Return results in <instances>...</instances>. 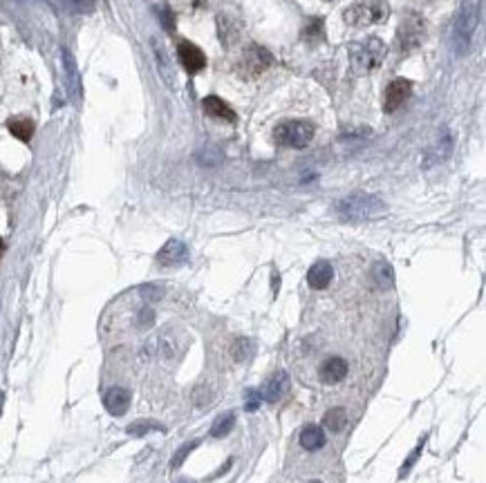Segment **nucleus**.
<instances>
[{"mask_svg": "<svg viewBox=\"0 0 486 483\" xmlns=\"http://www.w3.org/2000/svg\"><path fill=\"white\" fill-rule=\"evenodd\" d=\"M388 206L381 197L370 192H352L336 204V215L343 222H366L386 215Z\"/></svg>", "mask_w": 486, "mask_h": 483, "instance_id": "nucleus-1", "label": "nucleus"}, {"mask_svg": "<svg viewBox=\"0 0 486 483\" xmlns=\"http://www.w3.org/2000/svg\"><path fill=\"white\" fill-rule=\"evenodd\" d=\"M386 43L377 36H370L366 41L352 43L347 50V59H349V67H352L354 74H370L375 72L377 67H381L383 59H386Z\"/></svg>", "mask_w": 486, "mask_h": 483, "instance_id": "nucleus-2", "label": "nucleus"}, {"mask_svg": "<svg viewBox=\"0 0 486 483\" xmlns=\"http://www.w3.org/2000/svg\"><path fill=\"white\" fill-rule=\"evenodd\" d=\"M388 16H390V5L386 0H356L354 5H349L343 11V20L349 27H356V29L386 22Z\"/></svg>", "mask_w": 486, "mask_h": 483, "instance_id": "nucleus-3", "label": "nucleus"}, {"mask_svg": "<svg viewBox=\"0 0 486 483\" xmlns=\"http://www.w3.org/2000/svg\"><path fill=\"white\" fill-rule=\"evenodd\" d=\"M314 123L305 121V119H289V121H282L276 125L274 130V139L285 146V148H307L314 139Z\"/></svg>", "mask_w": 486, "mask_h": 483, "instance_id": "nucleus-4", "label": "nucleus"}, {"mask_svg": "<svg viewBox=\"0 0 486 483\" xmlns=\"http://www.w3.org/2000/svg\"><path fill=\"white\" fill-rule=\"evenodd\" d=\"M475 29H478V0H464V5H461L457 20H455V29H453L455 50L459 54H466L471 50Z\"/></svg>", "mask_w": 486, "mask_h": 483, "instance_id": "nucleus-5", "label": "nucleus"}, {"mask_svg": "<svg viewBox=\"0 0 486 483\" xmlns=\"http://www.w3.org/2000/svg\"><path fill=\"white\" fill-rule=\"evenodd\" d=\"M426 41V20L419 14H408L401 20L397 29V48L399 52H412Z\"/></svg>", "mask_w": 486, "mask_h": 483, "instance_id": "nucleus-6", "label": "nucleus"}, {"mask_svg": "<svg viewBox=\"0 0 486 483\" xmlns=\"http://www.w3.org/2000/svg\"><path fill=\"white\" fill-rule=\"evenodd\" d=\"M271 63H274V56H271L265 48L260 45H251L242 52V59L238 63V74L244 78H256L260 74H265Z\"/></svg>", "mask_w": 486, "mask_h": 483, "instance_id": "nucleus-7", "label": "nucleus"}, {"mask_svg": "<svg viewBox=\"0 0 486 483\" xmlns=\"http://www.w3.org/2000/svg\"><path fill=\"white\" fill-rule=\"evenodd\" d=\"M412 94V83L408 78H394L386 90V99H383V110L397 112L405 101Z\"/></svg>", "mask_w": 486, "mask_h": 483, "instance_id": "nucleus-8", "label": "nucleus"}, {"mask_svg": "<svg viewBox=\"0 0 486 483\" xmlns=\"http://www.w3.org/2000/svg\"><path fill=\"white\" fill-rule=\"evenodd\" d=\"M177 56H179V63L188 72V74H197L207 67V56L202 52L197 45L182 41L177 45Z\"/></svg>", "mask_w": 486, "mask_h": 483, "instance_id": "nucleus-9", "label": "nucleus"}, {"mask_svg": "<svg viewBox=\"0 0 486 483\" xmlns=\"http://www.w3.org/2000/svg\"><path fill=\"white\" fill-rule=\"evenodd\" d=\"M186 260H188V248L179 239H168L160 248V253H157V264H162V267H177V264H184Z\"/></svg>", "mask_w": 486, "mask_h": 483, "instance_id": "nucleus-10", "label": "nucleus"}, {"mask_svg": "<svg viewBox=\"0 0 486 483\" xmlns=\"http://www.w3.org/2000/svg\"><path fill=\"white\" fill-rule=\"evenodd\" d=\"M61 59H63V72H65V83H67V92L74 101L81 99V74H78V67L72 52L63 48L61 52Z\"/></svg>", "mask_w": 486, "mask_h": 483, "instance_id": "nucleus-11", "label": "nucleus"}, {"mask_svg": "<svg viewBox=\"0 0 486 483\" xmlns=\"http://www.w3.org/2000/svg\"><path fill=\"white\" fill-rule=\"evenodd\" d=\"M287 389H289V376L285 372H278L269 378V381L265 383V387L260 389V398L267 400V402H276L278 398H282L287 394Z\"/></svg>", "mask_w": 486, "mask_h": 483, "instance_id": "nucleus-12", "label": "nucleus"}, {"mask_svg": "<svg viewBox=\"0 0 486 483\" xmlns=\"http://www.w3.org/2000/svg\"><path fill=\"white\" fill-rule=\"evenodd\" d=\"M104 405L112 416H123L130 407V392L123 387H112L104 396Z\"/></svg>", "mask_w": 486, "mask_h": 483, "instance_id": "nucleus-13", "label": "nucleus"}, {"mask_svg": "<svg viewBox=\"0 0 486 483\" xmlns=\"http://www.w3.org/2000/svg\"><path fill=\"white\" fill-rule=\"evenodd\" d=\"M332 280H334V269H332V264L325 262V260L314 262L312 269L307 271V282H310L312 289H319V291L327 289Z\"/></svg>", "mask_w": 486, "mask_h": 483, "instance_id": "nucleus-14", "label": "nucleus"}, {"mask_svg": "<svg viewBox=\"0 0 486 483\" xmlns=\"http://www.w3.org/2000/svg\"><path fill=\"white\" fill-rule=\"evenodd\" d=\"M347 370H349L347 360L338 358V356H332V358H327V360L321 365L319 376H321L323 383H341L343 378L347 376Z\"/></svg>", "mask_w": 486, "mask_h": 483, "instance_id": "nucleus-15", "label": "nucleus"}, {"mask_svg": "<svg viewBox=\"0 0 486 483\" xmlns=\"http://www.w3.org/2000/svg\"><path fill=\"white\" fill-rule=\"evenodd\" d=\"M202 108H204V114H209V117H213V119L229 121V123L235 121V112L229 108V103L222 101L220 97H207Z\"/></svg>", "mask_w": 486, "mask_h": 483, "instance_id": "nucleus-16", "label": "nucleus"}, {"mask_svg": "<svg viewBox=\"0 0 486 483\" xmlns=\"http://www.w3.org/2000/svg\"><path fill=\"white\" fill-rule=\"evenodd\" d=\"M298 441H300V445L305 447V450L314 452V450H321L327 439H325V432L319 428V425H305Z\"/></svg>", "mask_w": 486, "mask_h": 483, "instance_id": "nucleus-17", "label": "nucleus"}, {"mask_svg": "<svg viewBox=\"0 0 486 483\" xmlns=\"http://www.w3.org/2000/svg\"><path fill=\"white\" fill-rule=\"evenodd\" d=\"M450 153H453V136L446 134V136H442V139H439V141L435 144L433 150L428 153V157H426V168H428V166H435V164H442V161H446V159L450 157Z\"/></svg>", "mask_w": 486, "mask_h": 483, "instance_id": "nucleus-18", "label": "nucleus"}, {"mask_svg": "<svg viewBox=\"0 0 486 483\" xmlns=\"http://www.w3.org/2000/svg\"><path fill=\"white\" fill-rule=\"evenodd\" d=\"M345 425H347V410L345 407H334L323 416V428L327 432L338 434V432L345 430Z\"/></svg>", "mask_w": 486, "mask_h": 483, "instance_id": "nucleus-19", "label": "nucleus"}, {"mask_svg": "<svg viewBox=\"0 0 486 483\" xmlns=\"http://www.w3.org/2000/svg\"><path fill=\"white\" fill-rule=\"evenodd\" d=\"M7 128L9 132L16 136V139L20 141H29L32 139V134H34V121L27 119V117H14V119H9L7 123Z\"/></svg>", "mask_w": 486, "mask_h": 483, "instance_id": "nucleus-20", "label": "nucleus"}, {"mask_svg": "<svg viewBox=\"0 0 486 483\" xmlns=\"http://www.w3.org/2000/svg\"><path fill=\"white\" fill-rule=\"evenodd\" d=\"M372 280H375L379 289H390V286L394 284V271H392L390 264L388 262L375 264V269H372Z\"/></svg>", "mask_w": 486, "mask_h": 483, "instance_id": "nucleus-21", "label": "nucleus"}, {"mask_svg": "<svg viewBox=\"0 0 486 483\" xmlns=\"http://www.w3.org/2000/svg\"><path fill=\"white\" fill-rule=\"evenodd\" d=\"M233 428H235V414L233 412H224V414H220L216 421H213L211 436H213V439H222V436H227Z\"/></svg>", "mask_w": 486, "mask_h": 483, "instance_id": "nucleus-22", "label": "nucleus"}, {"mask_svg": "<svg viewBox=\"0 0 486 483\" xmlns=\"http://www.w3.org/2000/svg\"><path fill=\"white\" fill-rule=\"evenodd\" d=\"M254 356V342L249 340V338H238L233 342V347H231V358L233 360H249Z\"/></svg>", "mask_w": 486, "mask_h": 483, "instance_id": "nucleus-23", "label": "nucleus"}, {"mask_svg": "<svg viewBox=\"0 0 486 483\" xmlns=\"http://www.w3.org/2000/svg\"><path fill=\"white\" fill-rule=\"evenodd\" d=\"M61 3L70 11H74V14H90L97 5L95 0H61Z\"/></svg>", "mask_w": 486, "mask_h": 483, "instance_id": "nucleus-24", "label": "nucleus"}, {"mask_svg": "<svg viewBox=\"0 0 486 483\" xmlns=\"http://www.w3.org/2000/svg\"><path fill=\"white\" fill-rule=\"evenodd\" d=\"M197 161L202 166H218L220 161H222V153L218 150V148H207V150H202L197 153Z\"/></svg>", "mask_w": 486, "mask_h": 483, "instance_id": "nucleus-25", "label": "nucleus"}, {"mask_svg": "<svg viewBox=\"0 0 486 483\" xmlns=\"http://www.w3.org/2000/svg\"><path fill=\"white\" fill-rule=\"evenodd\" d=\"M197 445H200V441H190V443H184V445L179 447V450L175 452V456L171 458V468H173V470H177L179 465H182V463L186 461V456L190 454V450H195Z\"/></svg>", "mask_w": 486, "mask_h": 483, "instance_id": "nucleus-26", "label": "nucleus"}, {"mask_svg": "<svg viewBox=\"0 0 486 483\" xmlns=\"http://www.w3.org/2000/svg\"><path fill=\"white\" fill-rule=\"evenodd\" d=\"M153 430H162V425L151 423V421H137V423L128 425V434H132V436H144V434H148Z\"/></svg>", "mask_w": 486, "mask_h": 483, "instance_id": "nucleus-27", "label": "nucleus"}, {"mask_svg": "<svg viewBox=\"0 0 486 483\" xmlns=\"http://www.w3.org/2000/svg\"><path fill=\"white\" fill-rule=\"evenodd\" d=\"M193 402H195V407H207L211 402V392L204 385H200V387L193 389Z\"/></svg>", "mask_w": 486, "mask_h": 483, "instance_id": "nucleus-28", "label": "nucleus"}, {"mask_svg": "<svg viewBox=\"0 0 486 483\" xmlns=\"http://www.w3.org/2000/svg\"><path fill=\"white\" fill-rule=\"evenodd\" d=\"M303 36L307 38V41H312V38L316 41V36H319V38H323V20H321V18L312 20L310 25L305 27V34H303Z\"/></svg>", "mask_w": 486, "mask_h": 483, "instance_id": "nucleus-29", "label": "nucleus"}, {"mask_svg": "<svg viewBox=\"0 0 486 483\" xmlns=\"http://www.w3.org/2000/svg\"><path fill=\"white\" fill-rule=\"evenodd\" d=\"M153 320H155L153 309H151V307H141L139 314H137V325H139V329H148V327L153 325Z\"/></svg>", "mask_w": 486, "mask_h": 483, "instance_id": "nucleus-30", "label": "nucleus"}, {"mask_svg": "<svg viewBox=\"0 0 486 483\" xmlns=\"http://www.w3.org/2000/svg\"><path fill=\"white\" fill-rule=\"evenodd\" d=\"M141 295H144L146 302H157L164 295V291L160 289V286H141Z\"/></svg>", "mask_w": 486, "mask_h": 483, "instance_id": "nucleus-31", "label": "nucleus"}, {"mask_svg": "<svg viewBox=\"0 0 486 483\" xmlns=\"http://www.w3.org/2000/svg\"><path fill=\"white\" fill-rule=\"evenodd\" d=\"M422 447H424V443L415 447V452H412V454L408 456V461H405V463H403V468H401V475H399V477H405V475H408V472H410V468L415 465V461H417V456H419V454H422Z\"/></svg>", "mask_w": 486, "mask_h": 483, "instance_id": "nucleus-32", "label": "nucleus"}, {"mask_svg": "<svg viewBox=\"0 0 486 483\" xmlns=\"http://www.w3.org/2000/svg\"><path fill=\"white\" fill-rule=\"evenodd\" d=\"M260 402H263V398H260V394L258 392H254V389H251V392H247V410L249 412H254V410H258L260 407Z\"/></svg>", "mask_w": 486, "mask_h": 483, "instance_id": "nucleus-33", "label": "nucleus"}, {"mask_svg": "<svg viewBox=\"0 0 486 483\" xmlns=\"http://www.w3.org/2000/svg\"><path fill=\"white\" fill-rule=\"evenodd\" d=\"M3 253H5V241L0 239V258H3Z\"/></svg>", "mask_w": 486, "mask_h": 483, "instance_id": "nucleus-34", "label": "nucleus"}, {"mask_svg": "<svg viewBox=\"0 0 486 483\" xmlns=\"http://www.w3.org/2000/svg\"><path fill=\"white\" fill-rule=\"evenodd\" d=\"M310 483H323V481H310Z\"/></svg>", "mask_w": 486, "mask_h": 483, "instance_id": "nucleus-35", "label": "nucleus"}, {"mask_svg": "<svg viewBox=\"0 0 486 483\" xmlns=\"http://www.w3.org/2000/svg\"><path fill=\"white\" fill-rule=\"evenodd\" d=\"M179 483H186V481H179Z\"/></svg>", "mask_w": 486, "mask_h": 483, "instance_id": "nucleus-36", "label": "nucleus"}]
</instances>
